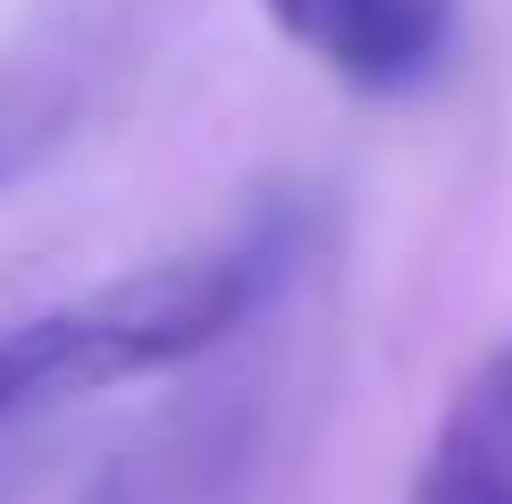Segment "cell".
I'll use <instances>...</instances> for the list:
<instances>
[{
  "instance_id": "cell-1",
  "label": "cell",
  "mask_w": 512,
  "mask_h": 504,
  "mask_svg": "<svg viewBox=\"0 0 512 504\" xmlns=\"http://www.w3.org/2000/svg\"><path fill=\"white\" fill-rule=\"evenodd\" d=\"M261 9L353 93H412L454 42V0H261Z\"/></svg>"
},
{
  "instance_id": "cell-2",
  "label": "cell",
  "mask_w": 512,
  "mask_h": 504,
  "mask_svg": "<svg viewBox=\"0 0 512 504\" xmlns=\"http://www.w3.org/2000/svg\"><path fill=\"white\" fill-rule=\"evenodd\" d=\"M412 504H512V336L445 404Z\"/></svg>"
}]
</instances>
